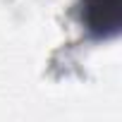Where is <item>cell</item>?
I'll return each mask as SVG.
<instances>
[{
  "instance_id": "6da1fadb",
  "label": "cell",
  "mask_w": 122,
  "mask_h": 122,
  "mask_svg": "<svg viewBox=\"0 0 122 122\" xmlns=\"http://www.w3.org/2000/svg\"><path fill=\"white\" fill-rule=\"evenodd\" d=\"M86 31L96 38H112L122 26V0H79Z\"/></svg>"
}]
</instances>
